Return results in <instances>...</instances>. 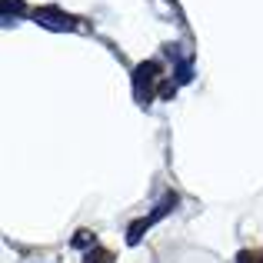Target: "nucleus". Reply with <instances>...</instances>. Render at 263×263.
<instances>
[{"label":"nucleus","mask_w":263,"mask_h":263,"mask_svg":"<svg viewBox=\"0 0 263 263\" xmlns=\"http://www.w3.org/2000/svg\"><path fill=\"white\" fill-rule=\"evenodd\" d=\"M240 263H263V250H253V253H240Z\"/></svg>","instance_id":"1"}]
</instances>
